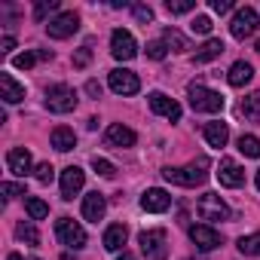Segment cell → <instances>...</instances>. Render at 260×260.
Here are the masks:
<instances>
[{
    "instance_id": "6da1fadb",
    "label": "cell",
    "mask_w": 260,
    "mask_h": 260,
    "mask_svg": "<svg viewBox=\"0 0 260 260\" xmlns=\"http://www.w3.org/2000/svg\"><path fill=\"white\" fill-rule=\"evenodd\" d=\"M205 169H208V159L205 156H199V159H193L190 166H166L162 169V178L169 181V184H175V187H199V184H205Z\"/></svg>"
},
{
    "instance_id": "7a4b0ae2",
    "label": "cell",
    "mask_w": 260,
    "mask_h": 260,
    "mask_svg": "<svg viewBox=\"0 0 260 260\" xmlns=\"http://www.w3.org/2000/svg\"><path fill=\"white\" fill-rule=\"evenodd\" d=\"M190 107L199 110V113H217L223 110V95L214 92V89H205L202 83H190Z\"/></svg>"
},
{
    "instance_id": "3957f363",
    "label": "cell",
    "mask_w": 260,
    "mask_h": 260,
    "mask_svg": "<svg viewBox=\"0 0 260 260\" xmlns=\"http://www.w3.org/2000/svg\"><path fill=\"white\" fill-rule=\"evenodd\" d=\"M138 242H141V251H144V257L147 260H166L169 257V236H166V230H144L141 236H138Z\"/></svg>"
},
{
    "instance_id": "277c9868",
    "label": "cell",
    "mask_w": 260,
    "mask_h": 260,
    "mask_svg": "<svg viewBox=\"0 0 260 260\" xmlns=\"http://www.w3.org/2000/svg\"><path fill=\"white\" fill-rule=\"evenodd\" d=\"M77 101H80L77 92H74L71 86H64V83L46 89V107H49L52 113H71V110L77 107Z\"/></svg>"
},
{
    "instance_id": "5b68a950",
    "label": "cell",
    "mask_w": 260,
    "mask_h": 260,
    "mask_svg": "<svg viewBox=\"0 0 260 260\" xmlns=\"http://www.w3.org/2000/svg\"><path fill=\"white\" fill-rule=\"evenodd\" d=\"M196 214L202 217V220H226L230 217V208H226V202L217 196V193H202L199 196V202H196Z\"/></svg>"
},
{
    "instance_id": "8992f818",
    "label": "cell",
    "mask_w": 260,
    "mask_h": 260,
    "mask_svg": "<svg viewBox=\"0 0 260 260\" xmlns=\"http://www.w3.org/2000/svg\"><path fill=\"white\" fill-rule=\"evenodd\" d=\"M55 236H58L61 245H68V248H74V251L86 245V230H83L74 217H58V220H55Z\"/></svg>"
},
{
    "instance_id": "52a82bcc",
    "label": "cell",
    "mask_w": 260,
    "mask_h": 260,
    "mask_svg": "<svg viewBox=\"0 0 260 260\" xmlns=\"http://www.w3.org/2000/svg\"><path fill=\"white\" fill-rule=\"evenodd\" d=\"M110 52H113V58H119V61H132V58L138 55V43H135V37L128 34L125 28H116V31L110 34Z\"/></svg>"
},
{
    "instance_id": "ba28073f",
    "label": "cell",
    "mask_w": 260,
    "mask_h": 260,
    "mask_svg": "<svg viewBox=\"0 0 260 260\" xmlns=\"http://www.w3.org/2000/svg\"><path fill=\"white\" fill-rule=\"evenodd\" d=\"M77 28H80V16H77V13H58V16L46 25V34H49L52 40H68V37L77 34Z\"/></svg>"
},
{
    "instance_id": "9c48e42d",
    "label": "cell",
    "mask_w": 260,
    "mask_h": 260,
    "mask_svg": "<svg viewBox=\"0 0 260 260\" xmlns=\"http://www.w3.org/2000/svg\"><path fill=\"white\" fill-rule=\"evenodd\" d=\"M107 83H110V89H113L116 95H135V92L141 89L138 74L125 71V68H113V71H110V77H107Z\"/></svg>"
},
{
    "instance_id": "30bf717a",
    "label": "cell",
    "mask_w": 260,
    "mask_h": 260,
    "mask_svg": "<svg viewBox=\"0 0 260 260\" xmlns=\"http://www.w3.org/2000/svg\"><path fill=\"white\" fill-rule=\"evenodd\" d=\"M254 31H257V10H251V7H242V10L233 16L230 34H233L236 40H245V37H251Z\"/></svg>"
},
{
    "instance_id": "8fae6325",
    "label": "cell",
    "mask_w": 260,
    "mask_h": 260,
    "mask_svg": "<svg viewBox=\"0 0 260 260\" xmlns=\"http://www.w3.org/2000/svg\"><path fill=\"white\" fill-rule=\"evenodd\" d=\"M217 181L220 187H242L245 184V169L236 162V159H220V169H217Z\"/></svg>"
},
{
    "instance_id": "7c38bea8",
    "label": "cell",
    "mask_w": 260,
    "mask_h": 260,
    "mask_svg": "<svg viewBox=\"0 0 260 260\" xmlns=\"http://www.w3.org/2000/svg\"><path fill=\"white\" fill-rule=\"evenodd\" d=\"M150 110L159 113V116H166V119H172V122L181 119V104H178L175 98L162 95V92H153V95H150Z\"/></svg>"
},
{
    "instance_id": "4fadbf2b",
    "label": "cell",
    "mask_w": 260,
    "mask_h": 260,
    "mask_svg": "<svg viewBox=\"0 0 260 260\" xmlns=\"http://www.w3.org/2000/svg\"><path fill=\"white\" fill-rule=\"evenodd\" d=\"M190 239L196 242L199 251H214V248L220 245V233L211 230L208 223H196V226H190Z\"/></svg>"
},
{
    "instance_id": "5bb4252c",
    "label": "cell",
    "mask_w": 260,
    "mask_h": 260,
    "mask_svg": "<svg viewBox=\"0 0 260 260\" xmlns=\"http://www.w3.org/2000/svg\"><path fill=\"white\" fill-rule=\"evenodd\" d=\"M83 181H86L83 169H77V166H68V169L61 172V199H74V196L83 190Z\"/></svg>"
},
{
    "instance_id": "9a60e30c",
    "label": "cell",
    "mask_w": 260,
    "mask_h": 260,
    "mask_svg": "<svg viewBox=\"0 0 260 260\" xmlns=\"http://www.w3.org/2000/svg\"><path fill=\"white\" fill-rule=\"evenodd\" d=\"M169 205H172V196L166 190H159V187H150L141 196V208L150 211V214H162V211H169Z\"/></svg>"
},
{
    "instance_id": "2e32d148",
    "label": "cell",
    "mask_w": 260,
    "mask_h": 260,
    "mask_svg": "<svg viewBox=\"0 0 260 260\" xmlns=\"http://www.w3.org/2000/svg\"><path fill=\"white\" fill-rule=\"evenodd\" d=\"M7 166H10V172H13L16 178H28V175H31V153H28L25 147H13V150L7 153Z\"/></svg>"
},
{
    "instance_id": "e0dca14e",
    "label": "cell",
    "mask_w": 260,
    "mask_h": 260,
    "mask_svg": "<svg viewBox=\"0 0 260 260\" xmlns=\"http://www.w3.org/2000/svg\"><path fill=\"white\" fill-rule=\"evenodd\" d=\"M0 98H4L7 104H19L25 98V86L13 80V74L7 71H0Z\"/></svg>"
},
{
    "instance_id": "ac0fdd59",
    "label": "cell",
    "mask_w": 260,
    "mask_h": 260,
    "mask_svg": "<svg viewBox=\"0 0 260 260\" xmlns=\"http://www.w3.org/2000/svg\"><path fill=\"white\" fill-rule=\"evenodd\" d=\"M135 141H138V135L128 125H122V122L107 125V144H113V147H135Z\"/></svg>"
},
{
    "instance_id": "d6986e66",
    "label": "cell",
    "mask_w": 260,
    "mask_h": 260,
    "mask_svg": "<svg viewBox=\"0 0 260 260\" xmlns=\"http://www.w3.org/2000/svg\"><path fill=\"white\" fill-rule=\"evenodd\" d=\"M104 211H107V199L95 190V193H89L86 199H83V217L86 220H92V223H98L101 217H104Z\"/></svg>"
},
{
    "instance_id": "ffe728a7",
    "label": "cell",
    "mask_w": 260,
    "mask_h": 260,
    "mask_svg": "<svg viewBox=\"0 0 260 260\" xmlns=\"http://www.w3.org/2000/svg\"><path fill=\"white\" fill-rule=\"evenodd\" d=\"M205 141L211 144V147H226V141H230V125L226 122H205Z\"/></svg>"
},
{
    "instance_id": "44dd1931",
    "label": "cell",
    "mask_w": 260,
    "mask_h": 260,
    "mask_svg": "<svg viewBox=\"0 0 260 260\" xmlns=\"http://www.w3.org/2000/svg\"><path fill=\"white\" fill-rule=\"evenodd\" d=\"M125 239H128L125 223H110V226L104 230V248H107V251H122Z\"/></svg>"
},
{
    "instance_id": "7402d4cb",
    "label": "cell",
    "mask_w": 260,
    "mask_h": 260,
    "mask_svg": "<svg viewBox=\"0 0 260 260\" xmlns=\"http://www.w3.org/2000/svg\"><path fill=\"white\" fill-rule=\"evenodd\" d=\"M52 147H55L58 153H68V150H74V147H77V135H74V128H68V125H58V128H52Z\"/></svg>"
},
{
    "instance_id": "603a6c76",
    "label": "cell",
    "mask_w": 260,
    "mask_h": 260,
    "mask_svg": "<svg viewBox=\"0 0 260 260\" xmlns=\"http://www.w3.org/2000/svg\"><path fill=\"white\" fill-rule=\"evenodd\" d=\"M223 40H217V37H211V40H205L202 46H199V52H196V64H205V61H214V58H220L223 55Z\"/></svg>"
},
{
    "instance_id": "cb8c5ba5",
    "label": "cell",
    "mask_w": 260,
    "mask_h": 260,
    "mask_svg": "<svg viewBox=\"0 0 260 260\" xmlns=\"http://www.w3.org/2000/svg\"><path fill=\"white\" fill-rule=\"evenodd\" d=\"M251 77H254V68H251L248 61H236V64L230 68V74H226V83L236 86V89H242L245 83H251Z\"/></svg>"
},
{
    "instance_id": "d4e9b609",
    "label": "cell",
    "mask_w": 260,
    "mask_h": 260,
    "mask_svg": "<svg viewBox=\"0 0 260 260\" xmlns=\"http://www.w3.org/2000/svg\"><path fill=\"white\" fill-rule=\"evenodd\" d=\"M239 113H242L245 119H251V122H260V92L248 95V98L239 104Z\"/></svg>"
},
{
    "instance_id": "484cf974",
    "label": "cell",
    "mask_w": 260,
    "mask_h": 260,
    "mask_svg": "<svg viewBox=\"0 0 260 260\" xmlns=\"http://www.w3.org/2000/svg\"><path fill=\"white\" fill-rule=\"evenodd\" d=\"M245 257H260V233H251V236H242L239 245H236Z\"/></svg>"
},
{
    "instance_id": "4316f807",
    "label": "cell",
    "mask_w": 260,
    "mask_h": 260,
    "mask_svg": "<svg viewBox=\"0 0 260 260\" xmlns=\"http://www.w3.org/2000/svg\"><path fill=\"white\" fill-rule=\"evenodd\" d=\"M162 43H166V46H172L175 52H184V49H190V43H187V37H184L181 31H175V28H169V31L162 34Z\"/></svg>"
},
{
    "instance_id": "83f0119b",
    "label": "cell",
    "mask_w": 260,
    "mask_h": 260,
    "mask_svg": "<svg viewBox=\"0 0 260 260\" xmlns=\"http://www.w3.org/2000/svg\"><path fill=\"white\" fill-rule=\"evenodd\" d=\"M25 208H28L31 220H43V217L49 214V205H46L43 199H37V196H28V199H25Z\"/></svg>"
},
{
    "instance_id": "f1b7e54d",
    "label": "cell",
    "mask_w": 260,
    "mask_h": 260,
    "mask_svg": "<svg viewBox=\"0 0 260 260\" xmlns=\"http://www.w3.org/2000/svg\"><path fill=\"white\" fill-rule=\"evenodd\" d=\"M239 150H242L245 156H251V159H260V138L242 135V138H239Z\"/></svg>"
},
{
    "instance_id": "f546056e",
    "label": "cell",
    "mask_w": 260,
    "mask_h": 260,
    "mask_svg": "<svg viewBox=\"0 0 260 260\" xmlns=\"http://www.w3.org/2000/svg\"><path fill=\"white\" fill-rule=\"evenodd\" d=\"M16 236H19L22 242H28V245H37V242H40V233H37L34 223H28V220H22V223L16 226Z\"/></svg>"
},
{
    "instance_id": "4dcf8cb0",
    "label": "cell",
    "mask_w": 260,
    "mask_h": 260,
    "mask_svg": "<svg viewBox=\"0 0 260 260\" xmlns=\"http://www.w3.org/2000/svg\"><path fill=\"white\" fill-rule=\"evenodd\" d=\"M166 10L172 16H184V13H193L196 4H193V0H166Z\"/></svg>"
},
{
    "instance_id": "1f68e13d",
    "label": "cell",
    "mask_w": 260,
    "mask_h": 260,
    "mask_svg": "<svg viewBox=\"0 0 260 260\" xmlns=\"http://www.w3.org/2000/svg\"><path fill=\"white\" fill-rule=\"evenodd\" d=\"M55 10H58V0H40V4L34 7V19L43 22V19H46L49 13H55Z\"/></svg>"
},
{
    "instance_id": "d6a6232c",
    "label": "cell",
    "mask_w": 260,
    "mask_h": 260,
    "mask_svg": "<svg viewBox=\"0 0 260 260\" xmlns=\"http://www.w3.org/2000/svg\"><path fill=\"white\" fill-rule=\"evenodd\" d=\"M92 169H95L101 178H113V175H116L113 162H107V159H101V156H92Z\"/></svg>"
},
{
    "instance_id": "836d02e7",
    "label": "cell",
    "mask_w": 260,
    "mask_h": 260,
    "mask_svg": "<svg viewBox=\"0 0 260 260\" xmlns=\"http://www.w3.org/2000/svg\"><path fill=\"white\" fill-rule=\"evenodd\" d=\"M190 31H193V34H211V19H208V16H196V19L190 22Z\"/></svg>"
},
{
    "instance_id": "e575fe53",
    "label": "cell",
    "mask_w": 260,
    "mask_h": 260,
    "mask_svg": "<svg viewBox=\"0 0 260 260\" xmlns=\"http://www.w3.org/2000/svg\"><path fill=\"white\" fill-rule=\"evenodd\" d=\"M0 193H4L7 199H16V196H25V184H13V181H7V184H0Z\"/></svg>"
},
{
    "instance_id": "d590c367",
    "label": "cell",
    "mask_w": 260,
    "mask_h": 260,
    "mask_svg": "<svg viewBox=\"0 0 260 260\" xmlns=\"http://www.w3.org/2000/svg\"><path fill=\"white\" fill-rule=\"evenodd\" d=\"M166 52H169V46H166L162 40H153V43H147V55H150V58L162 61V58H166Z\"/></svg>"
},
{
    "instance_id": "8d00e7d4",
    "label": "cell",
    "mask_w": 260,
    "mask_h": 260,
    "mask_svg": "<svg viewBox=\"0 0 260 260\" xmlns=\"http://www.w3.org/2000/svg\"><path fill=\"white\" fill-rule=\"evenodd\" d=\"M52 175H55V169H52L49 162H40V166L34 169V178H37L40 184H49V181H52Z\"/></svg>"
},
{
    "instance_id": "74e56055",
    "label": "cell",
    "mask_w": 260,
    "mask_h": 260,
    "mask_svg": "<svg viewBox=\"0 0 260 260\" xmlns=\"http://www.w3.org/2000/svg\"><path fill=\"white\" fill-rule=\"evenodd\" d=\"M132 13H135V19H138V22H144V25H147V22H153V10H150V7H144V4H135V7H132Z\"/></svg>"
},
{
    "instance_id": "f35d334b",
    "label": "cell",
    "mask_w": 260,
    "mask_h": 260,
    "mask_svg": "<svg viewBox=\"0 0 260 260\" xmlns=\"http://www.w3.org/2000/svg\"><path fill=\"white\" fill-rule=\"evenodd\" d=\"M92 61V46H83V49H77V55H74V68H86Z\"/></svg>"
},
{
    "instance_id": "ab89813d",
    "label": "cell",
    "mask_w": 260,
    "mask_h": 260,
    "mask_svg": "<svg viewBox=\"0 0 260 260\" xmlns=\"http://www.w3.org/2000/svg\"><path fill=\"white\" fill-rule=\"evenodd\" d=\"M211 10H214L217 16H223V13L233 10V0H211Z\"/></svg>"
},
{
    "instance_id": "60d3db41",
    "label": "cell",
    "mask_w": 260,
    "mask_h": 260,
    "mask_svg": "<svg viewBox=\"0 0 260 260\" xmlns=\"http://www.w3.org/2000/svg\"><path fill=\"white\" fill-rule=\"evenodd\" d=\"M86 92H89V98H101V83L98 80H89L86 83Z\"/></svg>"
},
{
    "instance_id": "b9f144b4",
    "label": "cell",
    "mask_w": 260,
    "mask_h": 260,
    "mask_svg": "<svg viewBox=\"0 0 260 260\" xmlns=\"http://www.w3.org/2000/svg\"><path fill=\"white\" fill-rule=\"evenodd\" d=\"M16 49V40L13 37H4V40H0V52H13Z\"/></svg>"
},
{
    "instance_id": "7bdbcfd3",
    "label": "cell",
    "mask_w": 260,
    "mask_h": 260,
    "mask_svg": "<svg viewBox=\"0 0 260 260\" xmlns=\"http://www.w3.org/2000/svg\"><path fill=\"white\" fill-rule=\"evenodd\" d=\"M116 260H135V257H132V254H128V251H122V254H119Z\"/></svg>"
},
{
    "instance_id": "ee69618b",
    "label": "cell",
    "mask_w": 260,
    "mask_h": 260,
    "mask_svg": "<svg viewBox=\"0 0 260 260\" xmlns=\"http://www.w3.org/2000/svg\"><path fill=\"white\" fill-rule=\"evenodd\" d=\"M7 260H22V254H16V251H13V254H10Z\"/></svg>"
},
{
    "instance_id": "f6af8a7d",
    "label": "cell",
    "mask_w": 260,
    "mask_h": 260,
    "mask_svg": "<svg viewBox=\"0 0 260 260\" xmlns=\"http://www.w3.org/2000/svg\"><path fill=\"white\" fill-rule=\"evenodd\" d=\"M257 190H260V172H257Z\"/></svg>"
},
{
    "instance_id": "bcb514c9",
    "label": "cell",
    "mask_w": 260,
    "mask_h": 260,
    "mask_svg": "<svg viewBox=\"0 0 260 260\" xmlns=\"http://www.w3.org/2000/svg\"><path fill=\"white\" fill-rule=\"evenodd\" d=\"M257 52H260V40H257Z\"/></svg>"
},
{
    "instance_id": "7dc6e473",
    "label": "cell",
    "mask_w": 260,
    "mask_h": 260,
    "mask_svg": "<svg viewBox=\"0 0 260 260\" xmlns=\"http://www.w3.org/2000/svg\"><path fill=\"white\" fill-rule=\"evenodd\" d=\"M31 260H40V257H31Z\"/></svg>"
}]
</instances>
